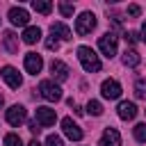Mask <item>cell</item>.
I'll use <instances>...</instances> for the list:
<instances>
[{
    "instance_id": "1",
    "label": "cell",
    "mask_w": 146,
    "mask_h": 146,
    "mask_svg": "<svg viewBox=\"0 0 146 146\" xmlns=\"http://www.w3.org/2000/svg\"><path fill=\"white\" fill-rule=\"evenodd\" d=\"M78 59H80L82 68H84V71H89V73H98V71L103 68V64H100L98 55H96L89 46H80V48H78Z\"/></svg>"
},
{
    "instance_id": "2",
    "label": "cell",
    "mask_w": 146,
    "mask_h": 146,
    "mask_svg": "<svg viewBox=\"0 0 146 146\" xmlns=\"http://www.w3.org/2000/svg\"><path fill=\"white\" fill-rule=\"evenodd\" d=\"M39 94H41L46 100H50V103L62 100V89H59V84H55L52 80H41V82H39Z\"/></svg>"
},
{
    "instance_id": "3",
    "label": "cell",
    "mask_w": 146,
    "mask_h": 146,
    "mask_svg": "<svg viewBox=\"0 0 146 146\" xmlns=\"http://www.w3.org/2000/svg\"><path fill=\"white\" fill-rule=\"evenodd\" d=\"M94 27H96V16H94L91 11H82V14L78 16V21H75V32H78L80 36H84V34H89Z\"/></svg>"
},
{
    "instance_id": "4",
    "label": "cell",
    "mask_w": 146,
    "mask_h": 146,
    "mask_svg": "<svg viewBox=\"0 0 146 146\" xmlns=\"http://www.w3.org/2000/svg\"><path fill=\"white\" fill-rule=\"evenodd\" d=\"M98 48H100V52L105 55V57H114L116 55V36L112 34V32H107V34H103L100 39H98Z\"/></svg>"
},
{
    "instance_id": "5",
    "label": "cell",
    "mask_w": 146,
    "mask_h": 146,
    "mask_svg": "<svg viewBox=\"0 0 146 146\" xmlns=\"http://www.w3.org/2000/svg\"><path fill=\"white\" fill-rule=\"evenodd\" d=\"M62 130H64V135L68 137V139H73V141H80L82 139V130H80V125L71 119V116H66V119H62Z\"/></svg>"
},
{
    "instance_id": "6",
    "label": "cell",
    "mask_w": 146,
    "mask_h": 146,
    "mask_svg": "<svg viewBox=\"0 0 146 146\" xmlns=\"http://www.w3.org/2000/svg\"><path fill=\"white\" fill-rule=\"evenodd\" d=\"M0 75H2V80H5V82L11 87V89H18V87L23 84V78L18 75V71H16L14 66H2Z\"/></svg>"
},
{
    "instance_id": "7",
    "label": "cell",
    "mask_w": 146,
    "mask_h": 146,
    "mask_svg": "<svg viewBox=\"0 0 146 146\" xmlns=\"http://www.w3.org/2000/svg\"><path fill=\"white\" fill-rule=\"evenodd\" d=\"M55 121H57L55 110H50V107H36V123L41 128H50Z\"/></svg>"
},
{
    "instance_id": "8",
    "label": "cell",
    "mask_w": 146,
    "mask_h": 146,
    "mask_svg": "<svg viewBox=\"0 0 146 146\" xmlns=\"http://www.w3.org/2000/svg\"><path fill=\"white\" fill-rule=\"evenodd\" d=\"M41 66H43L41 55H36V52H27V55H25V71H27L30 75H36V73L41 71Z\"/></svg>"
},
{
    "instance_id": "9",
    "label": "cell",
    "mask_w": 146,
    "mask_h": 146,
    "mask_svg": "<svg viewBox=\"0 0 146 146\" xmlns=\"http://www.w3.org/2000/svg\"><path fill=\"white\" fill-rule=\"evenodd\" d=\"M25 121V107L23 105H11L7 110V123L9 125H21Z\"/></svg>"
},
{
    "instance_id": "10",
    "label": "cell",
    "mask_w": 146,
    "mask_h": 146,
    "mask_svg": "<svg viewBox=\"0 0 146 146\" xmlns=\"http://www.w3.org/2000/svg\"><path fill=\"white\" fill-rule=\"evenodd\" d=\"M116 112H119V116H121L123 121H132V119L137 116V105L130 103V100H121L119 107H116Z\"/></svg>"
},
{
    "instance_id": "11",
    "label": "cell",
    "mask_w": 146,
    "mask_h": 146,
    "mask_svg": "<svg viewBox=\"0 0 146 146\" xmlns=\"http://www.w3.org/2000/svg\"><path fill=\"white\" fill-rule=\"evenodd\" d=\"M98 146H121V135H119V130H116V128H105Z\"/></svg>"
},
{
    "instance_id": "12",
    "label": "cell",
    "mask_w": 146,
    "mask_h": 146,
    "mask_svg": "<svg viewBox=\"0 0 146 146\" xmlns=\"http://www.w3.org/2000/svg\"><path fill=\"white\" fill-rule=\"evenodd\" d=\"M50 73H52V78H57L59 82H64V80H68V66L64 64V62H59V59H52L50 62Z\"/></svg>"
},
{
    "instance_id": "13",
    "label": "cell",
    "mask_w": 146,
    "mask_h": 146,
    "mask_svg": "<svg viewBox=\"0 0 146 146\" xmlns=\"http://www.w3.org/2000/svg\"><path fill=\"white\" fill-rule=\"evenodd\" d=\"M100 94H103L105 98H119V96H121V84H119L116 80H105V82L100 84Z\"/></svg>"
},
{
    "instance_id": "14",
    "label": "cell",
    "mask_w": 146,
    "mask_h": 146,
    "mask_svg": "<svg viewBox=\"0 0 146 146\" xmlns=\"http://www.w3.org/2000/svg\"><path fill=\"white\" fill-rule=\"evenodd\" d=\"M9 21H11V25H27L30 14H27L23 7H11V9H9Z\"/></svg>"
},
{
    "instance_id": "15",
    "label": "cell",
    "mask_w": 146,
    "mask_h": 146,
    "mask_svg": "<svg viewBox=\"0 0 146 146\" xmlns=\"http://www.w3.org/2000/svg\"><path fill=\"white\" fill-rule=\"evenodd\" d=\"M50 34H52V36H59V39H64V41L73 39L68 25H64V23H52V25H50Z\"/></svg>"
},
{
    "instance_id": "16",
    "label": "cell",
    "mask_w": 146,
    "mask_h": 146,
    "mask_svg": "<svg viewBox=\"0 0 146 146\" xmlns=\"http://www.w3.org/2000/svg\"><path fill=\"white\" fill-rule=\"evenodd\" d=\"M39 39H41V30H39V27L30 25V27H25V30H23V41H25V43H30V46H32V43H36Z\"/></svg>"
},
{
    "instance_id": "17",
    "label": "cell",
    "mask_w": 146,
    "mask_h": 146,
    "mask_svg": "<svg viewBox=\"0 0 146 146\" xmlns=\"http://www.w3.org/2000/svg\"><path fill=\"white\" fill-rule=\"evenodd\" d=\"M2 41H5V48H7L9 52H18V36H16L11 30H7V32H5Z\"/></svg>"
},
{
    "instance_id": "18",
    "label": "cell",
    "mask_w": 146,
    "mask_h": 146,
    "mask_svg": "<svg viewBox=\"0 0 146 146\" xmlns=\"http://www.w3.org/2000/svg\"><path fill=\"white\" fill-rule=\"evenodd\" d=\"M139 62H141V55L135 50V48H125V52H123V64L125 66H139Z\"/></svg>"
},
{
    "instance_id": "19",
    "label": "cell",
    "mask_w": 146,
    "mask_h": 146,
    "mask_svg": "<svg viewBox=\"0 0 146 146\" xmlns=\"http://www.w3.org/2000/svg\"><path fill=\"white\" fill-rule=\"evenodd\" d=\"M32 9L39 11V14H50V11H52V2H46V0H32Z\"/></svg>"
},
{
    "instance_id": "20",
    "label": "cell",
    "mask_w": 146,
    "mask_h": 146,
    "mask_svg": "<svg viewBox=\"0 0 146 146\" xmlns=\"http://www.w3.org/2000/svg\"><path fill=\"white\" fill-rule=\"evenodd\" d=\"M135 96L137 98H146V78H139L135 82Z\"/></svg>"
},
{
    "instance_id": "21",
    "label": "cell",
    "mask_w": 146,
    "mask_h": 146,
    "mask_svg": "<svg viewBox=\"0 0 146 146\" xmlns=\"http://www.w3.org/2000/svg\"><path fill=\"white\" fill-rule=\"evenodd\" d=\"M135 139L139 144H146V123H137L135 125Z\"/></svg>"
},
{
    "instance_id": "22",
    "label": "cell",
    "mask_w": 146,
    "mask_h": 146,
    "mask_svg": "<svg viewBox=\"0 0 146 146\" xmlns=\"http://www.w3.org/2000/svg\"><path fill=\"white\" fill-rule=\"evenodd\" d=\"M87 112L94 114V116H100V114H103V105H100L98 100H89V103H87Z\"/></svg>"
},
{
    "instance_id": "23",
    "label": "cell",
    "mask_w": 146,
    "mask_h": 146,
    "mask_svg": "<svg viewBox=\"0 0 146 146\" xmlns=\"http://www.w3.org/2000/svg\"><path fill=\"white\" fill-rule=\"evenodd\" d=\"M5 146H23V141H21L18 135L9 132V135H5Z\"/></svg>"
},
{
    "instance_id": "24",
    "label": "cell",
    "mask_w": 146,
    "mask_h": 146,
    "mask_svg": "<svg viewBox=\"0 0 146 146\" xmlns=\"http://www.w3.org/2000/svg\"><path fill=\"white\" fill-rule=\"evenodd\" d=\"M57 7H59V14H62L64 18H68V16H73V5H68V2H59Z\"/></svg>"
},
{
    "instance_id": "25",
    "label": "cell",
    "mask_w": 146,
    "mask_h": 146,
    "mask_svg": "<svg viewBox=\"0 0 146 146\" xmlns=\"http://www.w3.org/2000/svg\"><path fill=\"white\" fill-rule=\"evenodd\" d=\"M46 146H64V141H62V137H57V135H48V137H46Z\"/></svg>"
},
{
    "instance_id": "26",
    "label": "cell",
    "mask_w": 146,
    "mask_h": 146,
    "mask_svg": "<svg viewBox=\"0 0 146 146\" xmlns=\"http://www.w3.org/2000/svg\"><path fill=\"white\" fill-rule=\"evenodd\" d=\"M46 48H48V50H57V48H59V39L48 36V39H46Z\"/></svg>"
},
{
    "instance_id": "27",
    "label": "cell",
    "mask_w": 146,
    "mask_h": 146,
    "mask_svg": "<svg viewBox=\"0 0 146 146\" xmlns=\"http://www.w3.org/2000/svg\"><path fill=\"white\" fill-rule=\"evenodd\" d=\"M139 14H141V7H139V5H130V7H128V16H130V18H137Z\"/></svg>"
},
{
    "instance_id": "28",
    "label": "cell",
    "mask_w": 146,
    "mask_h": 146,
    "mask_svg": "<svg viewBox=\"0 0 146 146\" xmlns=\"http://www.w3.org/2000/svg\"><path fill=\"white\" fill-rule=\"evenodd\" d=\"M123 39H125L128 43H135V41H137V32H125V34H123Z\"/></svg>"
},
{
    "instance_id": "29",
    "label": "cell",
    "mask_w": 146,
    "mask_h": 146,
    "mask_svg": "<svg viewBox=\"0 0 146 146\" xmlns=\"http://www.w3.org/2000/svg\"><path fill=\"white\" fill-rule=\"evenodd\" d=\"M39 130H41L39 123H36V121H30V132H32V135H39Z\"/></svg>"
},
{
    "instance_id": "30",
    "label": "cell",
    "mask_w": 146,
    "mask_h": 146,
    "mask_svg": "<svg viewBox=\"0 0 146 146\" xmlns=\"http://www.w3.org/2000/svg\"><path fill=\"white\" fill-rule=\"evenodd\" d=\"M141 41H144V43H146V21H144V23H141Z\"/></svg>"
},
{
    "instance_id": "31",
    "label": "cell",
    "mask_w": 146,
    "mask_h": 146,
    "mask_svg": "<svg viewBox=\"0 0 146 146\" xmlns=\"http://www.w3.org/2000/svg\"><path fill=\"white\" fill-rule=\"evenodd\" d=\"M27 146H41V144H39V141H36V139H32V141H30V144H27Z\"/></svg>"
},
{
    "instance_id": "32",
    "label": "cell",
    "mask_w": 146,
    "mask_h": 146,
    "mask_svg": "<svg viewBox=\"0 0 146 146\" xmlns=\"http://www.w3.org/2000/svg\"><path fill=\"white\" fill-rule=\"evenodd\" d=\"M2 105H5V98H2V96H0V107H2Z\"/></svg>"
}]
</instances>
